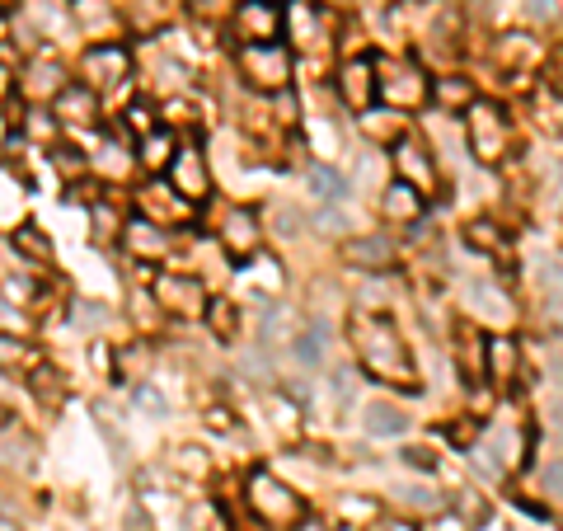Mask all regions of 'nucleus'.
Wrapping results in <instances>:
<instances>
[{
	"instance_id": "f257e3e1",
	"label": "nucleus",
	"mask_w": 563,
	"mask_h": 531,
	"mask_svg": "<svg viewBox=\"0 0 563 531\" xmlns=\"http://www.w3.org/2000/svg\"><path fill=\"white\" fill-rule=\"evenodd\" d=\"M352 353L362 362V372L381 386H395V391H418V367H413V353L404 344V334L395 329V320H385L381 311H357L352 315Z\"/></svg>"
},
{
	"instance_id": "f03ea898",
	"label": "nucleus",
	"mask_w": 563,
	"mask_h": 531,
	"mask_svg": "<svg viewBox=\"0 0 563 531\" xmlns=\"http://www.w3.org/2000/svg\"><path fill=\"white\" fill-rule=\"evenodd\" d=\"M465 141H470V156L479 165H503L512 151V118L503 104L493 99H474L465 113Z\"/></svg>"
},
{
	"instance_id": "7ed1b4c3",
	"label": "nucleus",
	"mask_w": 563,
	"mask_h": 531,
	"mask_svg": "<svg viewBox=\"0 0 563 531\" xmlns=\"http://www.w3.org/2000/svg\"><path fill=\"white\" fill-rule=\"evenodd\" d=\"M244 499H249V508L268 522V527H296L305 517V503L301 494L291 485H282L273 470H254L249 475V489H244Z\"/></svg>"
},
{
	"instance_id": "20e7f679",
	"label": "nucleus",
	"mask_w": 563,
	"mask_h": 531,
	"mask_svg": "<svg viewBox=\"0 0 563 531\" xmlns=\"http://www.w3.org/2000/svg\"><path fill=\"white\" fill-rule=\"evenodd\" d=\"M240 76L259 94H287L291 85V52L282 43L240 47Z\"/></svg>"
},
{
	"instance_id": "39448f33",
	"label": "nucleus",
	"mask_w": 563,
	"mask_h": 531,
	"mask_svg": "<svg viewBox=\"0 0 563 531\" xmlns=\"http://www.w3.org/2000/svg\"><path fill=\"white\" fill-rule=\"evenodd\" d=\"M230 33L240 38V47L277 43L287 33V5H277V0H240L235 15H230Z\"/></svg>"
},
{
	"instance_id": "423d86ee",
	"label": "nucleus",
	"mask_w": 563,
	"mask_h": 531,
	"mask_svg": "<svg viewBox=\"0 0 563 531\" xmlns=\"http://www.w3.org/2000/svg\"><path fill=\"white\" fill-rule=\"evenodd\" d=\"M155 301H160V311L174 315V320H193V315H207V287H202L193 273H160L151 282Z\"/></svg>"
},
{
	"instance_id": "0eeeda50",
	"label": "nucleus",
	"mask_w": 563,
	"mask_h": 531,
	"mask_svg": "<svg viewBox=\"0 0 563 531\" xmlns=\"http://www.w3.org/2000/svg\"><path fill=\"white\" fill-rule=\"evenodd\" d=\"M390 151H395V179L399 184L418 188L423 198H437V184H442V179H437V160H432V151H427L423 141L409 132V137L399 141V146H390Z\"/></svg>"
},
{
	"instance_id": "6e6552de",
	"label": "nucleus",
	"mask_w": 563,
	"mask_h": 531,
	"mask_svg": "<svg viewBox=\"0 0 563 531\" xmlns=\"http://www.w3.org/2000/svg\"><path fill=\"white\" fill-rule=\"evenodd\" d=\"M334 85H338V99H343L352 113L376 109V99H381V76H376V62H371V57H348V62L338 66Z\"/></svg>"
},
{
	"instance_id": "1a4fd4ad",
	"label": "nucleus",
	"mask_w": 563,
	"mask_h": 531,
	"mask_svg": "<svg viewBox=\"0 0 563 531\" xmlns=\"http://www.w3.org/2000/svg\"><path fill=\"white\" fill-rule=\"evenodd\" d=\"M127 71H132V52L122 43H94L90 52H85V85H90L94 94L118 90L122 80H127Z\"/></svg>"
},
{
	"instance_id": "9d476101",
	"label": "nucleus",
	"mask_w": 563,
	"mask_h": 531,
	"mask_svg": "<svg viewBox=\"0 0 563 531\" xmlns=\"http://www.w3.org/2000/svg\"><path fill=\"white\" fill-rule=\"evenodd\" d=\"M169 188L179 198H188V203L212 198V174H207V156L198 146H179V156L169 160Z\"/></svg>"
},
{
	"instance_id": "9b49d317",
	"label": "nucleus",
	"mask_w": 563,
	"mask_h": 531,
	"mask_svg": "<svg viewBox=\"0 0 563 531\" xmlns=\"http://www.w3.org/2000/svg\"><path fill=\"white\" fill-rule=\"evenodd\" d=\"M263 245V226L259 217L249 212V207H235V212H226V221H221V250L230 254V259H254Z\"/></svg>"
},
{
	"instance_id": "f8f14e48",
	"label": "nucleus",
	"mask_w": 563,
	"mask_h": 531,
	"mask_svg": "<svg viewBox=\"0 0 563 531\" xmlns=\"http://www.w3.org/2000/svg\"><path fill=\"white\" fill-rule=\"evenodd\" d=\"M343 264L362 268L371 278H381V273L395 268V240H390V235H357V240L343 245Z\"/></svg>"
},
{
	"instance_id": "ddd939ff",
	"label": "nucleus",
	"mask_w": 563,
	"mask_h": 531,
	"mask_svg": "<svg viewBox=\"0 0 563 531\" xmlns=\"http://www.w3.org/2000/svg\"><path fill=\"white\" fill-rule=\"evenodd\" d=\"M122 245H127V254L141 259V264H160V259H169V250H174V235H169L165 226H155V221H127Z\"/></svg>"
},
{
	"instance_id": "4468645a",
	"label": "nucleus",
	"mask_w": 563,
	"mask_h": 531,
	"mask_svg": "<svg viewBox=\"0 0 563 531\" xmlns=\"http://www.w3.org/2000/svg\"><path fill=\"white\" fill-rule=\"evenodd\" d=\"M381 94L390 99V109H418V104H427L432 99V85L423 80V71L409 62H399L395 71H390V80H381Z\"/></svg>"
},
{
	"instance_id": "2eb2a0df",
	"label": "nucleus",
	"mask_w": 563,
	"mask_h": 531,
	"mask_svg": "<svg viewBox=\"0 0 563 531\" xmlns=\"http://www.w3.org/2000/svg\"><path fill=\"white\" fill-rule=\"evenodd\" d=\"M484 381H493L498 391H507V386H517L521 381V344L512 339V334H493V339H488Z\"/></svg>"
},
{
	"instance_id": "dca6fc26",
	"label": "nucleus",
	"mask_w": 563,
	"mask_h": 531,
	"mask_svg": "<svg viewBox=\"0 0 563 531\" xmlns=\"http://www.w3.org/2000/svg\"><path fill=\"white\" fill-rule=\"evenodd\" d=\"M57 118L71 127H94L99 123V94L90 85H66L57 94Z\"/></svg>"
},
{
	"instance_id": "f3484780",
	"label": "nucleus",
	"mask_w": 563,
	"mask_h": 531,
	"mask_svg": "<svg viewBox=\"0 0 563 531\" xmlns=\"http://www.w3.org/2000/svg\"><path fill=\"white\" fill-rule=\"evenodd\" d=\"M540 57H545V47L535 43L531 33H503L498 47H493V62L507 66V71H531Z\"/></svg>"
},
{
	"instance_id": "a211bd4d",
	"label": "nucleus",
	"mask_w": 563,
	"mask_h": 531,
	"mask_svg": "<svg viewBox=\"0 0 563 531\" xmlns=\"http://www.w3.org/2000/svg\"><path fill=\"white\" fill-rule=\"evenodd\" d=\"M423 193L418 188H409V184H390L385 188V198H381V217L385 221H395V226H418V217H423Z\"/></svg>"
},
{
	"instance_id": "6ab92c4d",
	"label": "nucleus",
	"mask_w": 563,
	"mask_h": 531,
	"mask_svg": "<svg viewBox=\"0 0 563 531\" xmlns=\"http://www.w3.org/2000/svg\"><path fill=\"white\" fill-rule=\"evenodd\" d=\"M141 212H146L155 226H169V221L188 217V198H179L169 184H146L141 188Z\"/></svg>"
},
{
	"instance_id": "aec40b11",
	"label": "nucleus",
	"mask_w": 563,
	"mask_h": 531,
	"mask_svg": "<svg viewBox=\"0 0 563 531\" xmlns=\"http://www.w3.org/2000/svg\"><path fill=\"white\" fill-rule=\"evenodd\" d=\"M287 33L296 47H320L324 43V24H320V5H310V0H291L287 5Z\"/></svg>"
},
{
	"instance_id": "412c9836",
	"label": "nucleus",
	"mask_w": 563,
	"mask_h": 531,
	"mask_svg": "<svg viewBox=\"0 0 563 531\" xmlns=\"http://www.w3.org/2000/svg\"><path fill=\"white\" fill-rule=\"evenodd\" d=\"M357 123H362V132L376 141V146H399V141L409 137V118L399 109H366Z\"/></svg>"
},
{
	"instance_id": "4be33fe9",
	"label": "nucleus",
	"mask_w": 563,
	"mask_h": 531,
	"mask_svg": "<svg viewBox=\"0 0 563 531\" xmlns=\"http://www.w3.org/2000/svg\"><path fill=\"white\" fill-rule=\"evenodd\" d=\"M61 90H66L61 66L52 62V57H33L29 71H24V94H29V99H52V104H57Z\"/></svg>"
},
{
	"instance_id": "5701e85b",
	"label": "nucleus",
	"mask_w": 563,
	"mask_h": 531,
	"mask_svg": "<svg viewBox=\"0 0 563 531\" xmlns=\"http://www.w3.org/2000/svg\"><path fill=\"white\" fill-rule=\"evenodd\" d=\"M474 99H479V94H474L470 76H437L432 80V104L442 113H470Z\"/></svg>"
},
{
	"instance_id": "b1692460",
	"label": "nucleus",
	"mask_w": 563,
	"mask_h": 531,
	"mask_svg": "<svg viewBox=\"0 0 563 531\" xmlns=\"http://www.w3.org/2000/svg\"><path fill=\"white\" fill-rule=\"evenodd\" d=\"M531 113H535V127L545 137H559L563 141V90L559 85H540L531 94Z\"/></svg>"
},
{
	"instance_id": "393cba45",
	"label": "nucleus",
	"mask_w": 563,
	"mask_h": 531,
	"mask_svg": "<svg viewBox=\"0 0 563 531\" xmlns=\"http://www.w3.org/2000/svg\"><path fill=\"white\" fill-rule=\"evenodd\" d=\"M456 358H460V372L484 381V367H488V339H479L474 325H460L456 329Z\"/></svg>"
},
{
	"instance_id": "a878e982",
	"label": "nucleus",
	"mask_w": 563,
	"mask_h": 531,
	"mask_svg": "<svg viewBox=\"0 0 563 531\" xmlns=\"http://www.w3.org/2000/svg\"><path fill=\"white\" fill-rule=\"evenodd\" d=\"M362 423H366L371 438H399V433L409 428V414H404L399 405H390V400H371Z\"/></svg>"
},
{
	"instance_id": "bb28decb",
	"label": "nucleus",
	"mask_w": 563,
	"mask_h": 531,
	"mask_svg": "<svg viewBox=\"0 0 563 531\" xmlns=\"http://www.w3.org/2000/svg\"><path fill=\"white\" fill-rule=\"evenodd\" d=\"M470 301L479 306V315H484V320H503V325H512V315H517V311H512V297H503L493 282H474Z\"/></svg>"
},
{
	"instance_id": "cd10ccee",
	"label": "nucleus",
	"mask_w": 563,
	"mask_h": 531,
	"mask_svg": "<svg viewBox=\"0 0 563 531\" xmlns=\"http://www.w3.org/2000/svg\"><path fill=\"white\" fill-rule=\"evenodd\" d=\"M465 245L479 250V254H503L507 250V231H498V221L474 217V221H465Z\"/></svg>"
},
{
	"instance_id": "c85d7f7f",
	"label": "nucleus",
	"mask_w": 563,
	"mask_h": 531,
	"mask_svg": "<svg viewBox=\"0 0 563 531\" xmlns=\"http://www.w3.org/2000/svg\"><path fill=\"white\" fill-rule=\"evenodd\" d=\"M207 329H212L221 344H235V339H240V306L226 297H216L212 306H207Z\"/></svg>"
},
{
	"instance_id": "c756f323",
	"label": "nucleus",
	"mask_w": 563,
	"mask_h": 531,
	"mask_svg": "<svg viewBox=\"0 0 563 531\" xmlns=\"http://www.w3.org/2000/svg\"><path fill=\"white\" fill-rule=\"evenodd\" d=\"M179 156V146H174V132H151V137H141V165L146 170H169V160Z\"/></svg>"
},
{
	"instance_id": "7c9ffc66",
	"label": "nucleus",
	"mask_w": 563,
	"mask_h": 531,
	"mask_svg": "<svg viewBox=\"0 0 563 531\" xmlns=\"http://www.w3.org/2000/svg\"><path fill=\"white\" fill-rule=\"evenodd\" d=\"M0 461H5V466H15V470H29L33 466V452H38V442L33 438H24V433H15V428H5V433H0Z\"/></svg>"
},
{
	"instance_id": "2f4dec72",
	"label": "nucleus",
	"mask_w": 563,
	"mask_h": 531,
	"mask_svg": "<svg viewBox=\"0 0 563 531\" xmlns=\"http://www.w3.org/2000/svg\"><path fill=\"white\" fill-rule=\"evenodd\" d=\"M310 188H315V198L329 203V207L348 198V179H343L338 170H329V165H315V170H310Z\"/></svg>"
},
{
	"instance_id": "473e14b6",
	"label": "nucleus",
	"mask_w": 563,
	"mask_h": 531,
	"mask_svg": "<svg viewBox=\"0 0 563 531\" xmlns=\"http://www.w3.org/2000/svg\"><path fill=\"white\" fill-rule=\"evenodd\" d=\"M76 19H80V29H85V33H108V29H118V15L108 10V0H80V5H76Z\"/></svg>"
},
{
	"instance_id": "72a5a7b5",
	"label": "nucleus",
	"mask_w": 563,
	"mask_h": 531,
	"mask_svg": "<svg viewBox=\"0 0 563 531\" xmlns=\"http://www.w3.org/2000/svg\"><path fill=\"white\" fill-rule=\"evenodd\" d=\"M10 245H15L19 254H29V259H38V264H47V259H52V240H47L43 231H38V226H19L15 235H10Z\"/></svg>"
},
{
	"instance_id": "f704fd0d",
	"label": "nucleus",
	"mask_w": 563,
	"mask_h": 531,
	"mask_svg": "<svg viewBox=\"0 0 563 531\" xmlns=\"http://www.w3.org/2000/svg\"><path fill=\"white\" fill-rule=\"evenodd\" d=\"M29 391L43 400V405H61L66 400V386H61V372H52V367H33L29 376Z\"/></svg>"
},
{
	"instance_id": "c9c22d12",
	"label": "nucleus",
	"mask_w": 563,
	"mask_h": 531,
	"mask_svg": "<svg viewBox=\"0 0 563 531\" xmlns=\"http://www.w3.org/2000/svg\"><path fill=\"white\" fill-rule=\"evenodd\" d=\"M29 362H33V348L19 344L15 334L0 329V367H5V372H19V367H29Z\"/></svg>"
},
{
	"instance_id": "e433bc0d",
	"label": "nucleus",
	"mask_w": 563,
	"mask_h": 531,
	"mask_svg": "<svg viewBox=\"0 0 563 531\" xmlns=\"http://www.w3.org/2000/svg\"><path fill=\"white\" fill-rule=\"evenodd\" d=\"M291 353H296L301 367H320L324 362V339L315 334V329H301V334H296V344H291Z\"/></svg>"
},
{
	"instance_id": "4c0bfd02",
	"label": "nucleus",
	"mask_w": 563,
	"mask_h": 531,
	"mask_svg": "<svg viewBox=\"0 0 563 531\" xmlns=\"http://www.w3.org/2000/svg\"><path fill=\"white\" fill-rule=\"evenodd\" d=\"M52 165H57V170L66 174V179H80V174L90 170V160L80 156L76 146H52Z\"/></svg>"
},
{
	"instance_id": "58836bf2",
	"label": "nucleus",
	"mask_w": 563,
	"mask_h": 531,
	"mask_svg": "<svg viewBox=\"0 0 563 531\" xmlns=\"http://www.w3.org/2000/svg\"><path fill=\"white\" fill-rule=\"evenodd\" d=\"M94 226H99V240H113L118 231H127V226H122V212L118 207H108V203L94 207Z\"/></svg>"
},
{
	"instance_id": "ea45409f",
	"label": "nucleus",
	"mask_w": 563,
	"mask_h": 531,
	"mask_svg": "<svg viewBox=\"0 0 563 531\" xmlns=\"http://www.w3.org/2000/svg\"><path fill=\"white\" fill-rule=\"evenodd\" d=\"M526 19H531L535 29H540V24H559V0H526Z\"/></svg>"
},
{
	"instance_id": "a19ab883",
	"label": "nucleus",
	"mask_w": 563,
	"mask_h": 531,
	"mask_svg": "<svg viewBox=\"0 0 563 531\" xmlns=\"http://www.w3.org/2000/svg\"><path fill=\"white\" fill-rule=\"evenodd\" d=\"M273 226L277 235H301V212L296 207H273Z\"/></svg>"
},
{
	"instance_id": "79ce46f5",
	"label": "nucleus",
	"mask_w": 563,
	"mask_h": 531,
	"mask_svg": "<svg viewBox=\"0 0 563 531\" xmlns=\"http://www.w3.org/2000/svg\"><path fill=\"white\" fill-rule=\"evenodd\" d=\"M127 127H137V137H151V132H160V127L151 123V109H146V104H132V109H127Z\"/></svg>"
},
{
	"instance_id": "37998d69",
	"label": "nucleus",
	"mask_w": 563,
	"mask_h": 531,
	"mask_svg": "<svg viewBox=\"0 0 563 531\" xmlns=\"http://www.w3.org/2000/svg\"><path fill=\"white\" fill-rule=\"evenodd\" d=\"M76 320L85 329H94V325H104V320H108V311L99 306V301H76Z\"/></svg>"
},
{
	"instance_id": "c03bdc74",
	"label": "nucleus",
	"mask_w": 563,
	"mask_h": 531,
	"mask_svg": "<svg viewBox=\"0 0 563 531\" xmlns=\"http://www.w3.org/2000/svg\"><path fill=\"white\" fill-rule=\"evenodd\" d=\"M404 461H409L413 470H437V456L427 452V447H404Z\"/></svg>"
},
{
	"instance_id": "a18cd8bd",
	"label": "nucleus",
	"mask_w": 563,
	"mask_h": 531,
	"mask_svg": "<svg viewBox=\"0 0 563 531\" xmlns=\"http://www.w3.org/2000/svg\"><path fill=\"white\" fill-rule=\"evenodd\" d=\"M132 400H137L141 409H151V414H169V405H165V400H160V395L151 391V386H137V395H132Z\"/></svg>"
},
{
	"instance_id": "49530a36",
	"label": "nucleus",
	"mask_w": 563,
	"mask_h": 531,
	"mask_svg": "<svg viewBox=\"0 0 563 531\" xmlns=\"http://www.w3.org/2000/svg\"><path fill=\"white\" fill-rule=\"evenodd\" d=\"M146 362H151V353H146V348H122V353H118V372H122V367H137V372H146Z\"/></svg>"
},
{
	"instance_id": "de8ad7c7",
	"label": "nucleus",
	"mask_w": 563,
	"mask_h": 531,
	"mask_svg": "<svg viewBox=\"0 0 563 531\" xmlns=\"http://www.w3.org/2000/svg\"><path fill=\"white\" fill-rule=\"evenodd\" d=\"M460 517H474V522H484V517H488L484 499H479V494H460Z\"/></svg>"
},
{
	"instance_id": "09e8293b",
	"label": "nucleus",
	"mask_w": 563,
	"mask_h": 531,
	"mask_svg": "<svg viewBox=\"0 0 563 531\" xmlns=\"http://www.w3.org/2000/svg\"><path fill=\"white\" fill-rule=\"evenodd\" d=\"M545 489H549V494H559V499H563V456H559V461H549V466H545Z\"/></svg>"
},
{
	"instance_id": "8fccbe9b",
	"label": "nucleus",
	"mask_w": 563,
	"mask_h": 531,
	"mask_svg": "<svg viewBox=\"0 0 563 531\" xmlns=\"http://www.w3.org/2000/svg\"><path fill=\"white\" fill-rule=\"evenodd\" d=\"M320 226H324V231H329V235H338V231H343V226H348V217H343L338 207H324V212H320Z\"/></svg>"
},
{
	"instance_id": "3c124183",
	"label": "nucleus",
	"mask_w": 563,
	"mask_h": 531,
	"mask_svg": "<svg viewBox=\"0 0 563 531\" xmlns=\"http://www.w3.org/2000/svg\"><path fill=\"white\" fill-rule=\"evenodd\" d=\"M29 132H33V137H38V141H52V132H57V123H47V113H33V118H29Z\"/></svg>"
},
{
	"instance_id": "603ef678",
	"label": "nucleus",
	"mask_w": 563,
	"mask_h": 531,
	"mask_svg": "<svg viewBox=\"0 0 563 531\" xmlns=\"http://www.w3.org/2000/svg\"><path fill=\"white\" fill-rule=\"evenodd\" d=\"M127 531H151V517H146V508H141V503H132V508H127Z\"/></svg>"
},
{
	"instance_id": "864d4df0",
	"label": "nucleus",
	"mask_w": 563,
	"mask_h": 531,
	"mask_svg": "<svg viewBox=\"0 0 563 531\" xmlns=\"http://www.w3.org/2000/svg\"><path fill=\"white\" fill-rule=\"evenodd\" d=\"M179 466L193 470V475H202V470H207V466H202V452H198V447H183V452H179Z\"/></svg>"
},
{
	"instance_id": "5fc2aeb1",
	"label": "nucleus",
	"mask_w": 563,
	"mask_h": 531,
	"mask_svg": "<svg viewBox=\"0 0 563 531\" xmlns=\"http://www.w3.org/2000/svg\"><path fill=\"white\" fill-rule=\"evenodd\" d=\"M545 414H549V428H554V433L563 438V395H554V400H549Z\"/></svg>"
},
{
	"instance_id": "6e6d98bb",
	"label": "nucleus",
	"mask_w": 563,
	"mask_h": 531,
	"mask_svg": "<svg viewBox=\"0 0 563 531\" xmlns=\"http://www.w3.org/2000/svg\"><path fill=\"white\" fill-rule=\"evenodd\" d=\"M427 531H465V517H451V513H442L437 517V522H432V527Z\"/></svg>"
},
{
	"instance_id": "4d7b16f0",
	"label": "nucleus",
	"mask_w": 563,
	"mask_h": 531,
	"mask_svg": "<svg viewBox=\"0 0 563 531\" xmlns=\"http://www.w3.org/2000/svg\"><path fill=\"white\" fill-rule=\"evenodd\" d=\"M371 531H418V527H409L404 517H385V522H376Z\"/></svg>"
},
{
	"instance_id": "13d9d810",
	"label": "nucleus",
	"mask_w": 563,
	"mask_h": 531,
	"mask_svg": "<svg viewBox=\"0 0 563 531\" xmlns=\"http://www.w3.org/2000/svg\"><path fill=\"white\" fill-rule=\"evenodd\" d=\"M207 419H212V428H216V433H230V428H235V423H230V414H226V409H212Z\"/></svg>"
},
{
	"instance_id": "bf43d9fd",
	"label": "nucleus",
	"mask_w": 563,
	"mask_h": 531,
	"mask_svg": "<svg viewBox=\"0 0 563 531\" xmlns=\"http://www.w3.org/2000/svg\"><path fill=\"white\" fill-rule=\"evenodd\" d=\"M291 531H329V527H324L320 517H301V522H296V527H291Z\"/></svg>"
},
{
	"instance_id": "052dcab7",
	"label": "nucleus",
	"mask_w": 563,
	"mask_h": 531,
	"mask_svg": "<svg viewBox=\"0 0 563 531\" xmlns=\"http://www.w3.org/2000/svg\"><path fill=\"white\" fill-rule=\"evenodd\" d=\"M5 428H10V409L0 405V433H5Z\"/></svg>"
},
{
	"instance_id": "680f3d73",
	"label": "nucleus",
	"mask_w": 563,
	"mask_h": 531,
	"mask_svg": "<svg viewBox=\"0 0 563 531\" xmlns=\"http://www.w3.org/2000/svg\"><path fill=\"white\" fill-rule=\"evenodd\" d=\"M334 5H343V10H348V5H357V0H334Z\"/></svg>"
},
{
	"instance_id": "e2e57ef3",
	"label": "nucleus",
	"mask_w": 563,
	"mask_h": 531,
	"mask_svg": "<svg viewBox=\"0 0 563 531\" xmlns=\"http://www.w3.org/2000/svg\"><path fill=\"white\" fill-rule=\"evenodd\" d=\"M5 5H10V0H0V10H5Z\"/></svg>"
}]
</instances>
